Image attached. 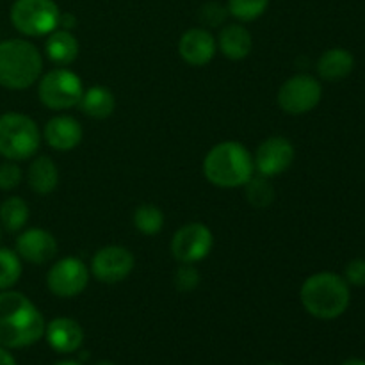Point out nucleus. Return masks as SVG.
Instances as JSON below:
<instances>
[{
  "label": "nucleus",
  "mask_w": 365,
  "mask_h": 365,
  "mask_svg": "<svg viewBox=\"0 0 365 365\" xmlns=\"http://www.w3.org/2000/svg\"><path fill=\"white\" fill-rule=\"evenodd\" d=\"M45 53L57 66H70L78 57V41L66 29H56L46 36Z\"/></svg>",
  "instance_id": "nucleus-19"
},
{
  "label": "nucleus",
  "mask_w": 365,
  "mask_h": 365,
  "mask_svg": "<svg viewBox=\"0 0 365 365\" xmlns=\"http://www.w3.org/2000/svg\"><path fill=\"white\" fill-rule=\"evenodd\" d=\"M341 365H365V360L364 359H356V356H353V359H348L344 360Z\"/></svg>",
  "instance_id": "nucleus-33"
},
{
  "label": "nucleus",
  "mask_w": 365,
  "mask_h": 365,
  "mask_svg": "<svg viewBox=\"0 0 365 365\" xmlns=\"http://www.w3.org/2000/svg\"><path fill=\"white\" fill-rule=\"evenodd\" d=\"M95 365H116V364L109 362V360H102V362H98V364H95Z\"/></svg>",
  "instance_id": "nucleus-35"
},
{
  "label": "nucleus",
  "mask_w": 365,
  "mask_h": 365,
  "mask_svg": "<svg viewBox=\"0 0 365 365\" xmlns=\"http://www.w3.org/2000/svg\"><path fill=\"white\" fill-rule=\"evenodd\" d=\"M355 68V57L346 48H330L321 53L317 61V73L327 82H339L349 77Z\"/></svg>",
  "instance_id": "nucleus-18"
},
{
  "label": "nucleus",
  "mask_w": 365,
  "mask_h": 365,
  "mask_svg": "<svg viewBox=\"0 0 365 365\" xmlns=\"http://www.w3.org/2000/svg\"><path fill=\"white\" fill-rule=\"evenodd\" d=\"M45 319L38 307L18 291H0V346L21 349L45 335Z\"/></svg>",
  "instance_id": "nucleus-1"
},
{
  "label": "nucleus",
  "mask_w": 365,
  "mask_h": 365,
  "mask_svg": "<svg viewBox=\"0 0 365 365\" xmlns=\"http://www.w3.org/2000/svg\"><path fill=\"white\" fill-rule=\"evenodd\" d=\"M75 24H77V21H75L73 14H61L59 25H61V27H63V29H66V31H70V29L75 27Z\"/></svg>",
  "instance_id": "nucleus-31"
},
{
  "label": "nucleus",
  "mask_w": 365,
  "mask_h": 365,
  "mask_svg": "<svg viewBox=\"0 0 365 365\" xmlns=\"http://www.w3.org/2000/svg\"><path fill=\"white\" fill-rule=\"evenodd\" d=\"M78 107H81L86 116L93 118V120H106L114 113L116 100H114V95L107 88L93 86V88L86 89Z\"/></svg>",
  "instance_id": "nucleus-21"
},
{
  "label": "nucleus",
  "mask_w": 365,
  "mask_h": 365,
  "mask_svg": "<svg viewBox=\"0 0 365 365\" xmlns=\"http://www.w3.org/2000/svg\"><path fill=\"white\" fill-rule=\"evenodd\" d=\"M16 253L29 264H46L57 255V241L48 230L27 228L18 235Z\"/></svg>",
  "instance_id": "nucleus-13"
},
{
  "label": "nucleus",
  "mask_w": 365,
  "mask_h": 365,
  "mask_svg": "<svg viewBox=\"0 0 365 365\" xmlns=\"http://www.w3.org/2000/svg\"><path fill=\"white\" fill-rule=\"evenodd\" d=\"M299 299L307 312L321 321H334L348 310L351 289L344 277L331 271H321L303 282Z\"/></svg>",
  "instance_id": "nucleus-2"
},
{
  "label": "nucleus",
  "mask_w": 365,
  "mask_h": 365,
  "mask_svg": "<svg viewBox=\"0 0 365 365\" xmlns=\"http://www.w3.org/2000/svg\"><path fill=\"white\" fill-rule=\"evenodd\" d=\"M53 365H82V364L77 362V360H63V362H57Z\"/></svg>",
  "instance_id": "nucleus-34"
},
{
  "label": "nucleus",
  "mask_w": 365,
  "mask_h": 365,
  "mask_svg": "<svg viewBox=\"0 0 365 365\" xmlns=\"http://www.w3.org/2000/svg\"><path fill=\"white\" fill-rule=\"evenodd\" d=\"M294 159V145L287 138L274 135V138L260 143L255 157H253V164H255V170L259 171V175L271 178L285 173L292 166Z\"/></svg>",
  "instance_id": "nucleus-12"
},
{
  "label": "nucleus",
  "mask_w": 365,
  "mask_h": 365,
  "mask_svg": "<svg viewBox=\"0 0 365 365\" xmlns=\"http://www.w3.org/2000/svg\"><path fill=\"white\" fill-rule=\"evenodd\" d=\"M82 135H84L82 125L68 114L53 116L43 130L45 141L48 143L50 148L57 150V152H70V150L77 148L82 141Z\"/></svg>",
  "instance_id": "nucleus-15"
},
{
  "label": "nucleus",
  "mask_w": 365,
  "mask_h": 365,
  "mask_svg": "<svg viewBox=\"0 0 365 365\" xmlns=\"http://www.w3.org/2000/svg\"><path fill=\"white\" fill-rule=\"evenodd\" d=\"M43 57L38 46L27 39L0 41V86L11 91H21L39 81Z\"/></svg>",
  "instance_id": "nucleus-4"
},
{
  "label": "nucleus",
  "mask_w": 365,
  "mask_h": 365,
  "mask_svg": "<svg viewBox=\"0 0 365 365\" xmlns=\"http://www.w3.org/2000/svg\"><path fill=\"white\" fill-rule=\"evenodd\" d=\"M135 259L123 246H106L91 260V274L102 284H120L134 271Z\"/></svg>",
  "instance_id": "nucleus-11"
},
{
  "label": "nucleus",
  "mask_w": 365,
  "mask_h": 365,
  "mask_svg": "<svg viewBox=\"0 0 365 365\" xmlns=\"http://www.w3.org/2000/svg\"><path fill=\"white\" fill-rule=\"evenodd\" d=\"M45 337L53 351L66 355L81 348L84 342V330L71 317H56L45 327Z\"/></svg>",
  "instance_id": "nucleus-16"
},
{
  "label": "nucleus",
  "mask_w": 365,
  "mask_h": 365,
  "mask_svg": "<svg viewBox=\"0 0 365 365\" xmlns=\"http://www.w3.org/2000/svg\"><path fill=\"white\" fill-rule=\"evenodd\" d=\"M0 365H16V360L13 359V355L4 346H0Z\"/></svg>",
  "instance_id": "nucleus-32"
},
{
  "label": "nucleus",
  "mask_w": 365,
  "mask_h": 365,
  "mask_svg": "<svg viewBox=\"0 0 365 365\" xmlns=\"http://www.w3.org/2000/svg\"><path fill=\"white\" fill-rule=\"evenodd\" d=\"M27 182L29 187L36 195L46 196L56 191L57 184H59V170H57L56 163L46 155L36 157L29 166Z\"/></svg>",
  "instance_id": "nucleus-20"
},
{
  "label": "nucleus",
  "mask_w": 365,
  "mask_h": 365,
  "mask_svg": "<svg viewBox=\"0 0 365 365\" xmlns=\"http://www.w3.org/2000/svg\"><path fill=\"white\" fill-rule=\"evenodd\" d=\"M9 18L18 32L29 38H39L59 27L61 11L53 0H14Z\"/></svg>",
  "instance_id": "nucleus-6"
},
{
  "label": "nucleus",
  "mask_w": 365,
  "mask_h": 365,
  "mask_svg": "<svg viewBox=\"0 0 365 365\" xmlns=\"http://www.w3.org/2000/svg\"><path fill=\"white\" fill-rule=\"evenodd\" d=\"M175 287L178 292H191L200 285V273L195 264H180L175 273Z\"/></svg>",
  "instance_id": "nucleus-27"
},
{
  "label": "nucleus",
  "mask_w": 365,
  "mask_h": 365,
  "mask_svg": "<svg viewBox=\"0 0 365 365\" xmlns=\"http://www.w3.org/2000/svg\"><path fill=\"white\" fill-rule=\"evenodd\" d=\"M217 41L207 29L195 27L182 34L178 41V53L191 66H205L214 59Z\"/></svg>",
  "instance_id": "nucleus-14"
},
{
  "label": "nucleus",
  "mask_w": 365,
  "mask_h": 365,
  "mask_svg": "<svg viewBox=\"0 0 365 365\" xmlns=\"http://www.w3.org/2000/svg\"><path fill=\"white\" fill-rule=\"evenodd\" d=\"M217 48L230 61H242L252 53L253 38L241 24H230L220 32Z\"/></svg>",
  "instance_id": "nucleus-17"
},
{
  "label": "nucleus",
  "mask_w": 365,
  "mask_h": 365,
  "mask_svg": "<svg viewBox=\"0 0 365 365\" xmlns=\"http://www.w3.org/2000/svg\"><path fill=\"white\" fill-rule=\"evenodd\" d=\"M41 134L31 116L21 113L0 114V155L7 160H27L39 150Z\"/></svg>",
  "instance_id": "nucleus-5"
},
{
  "label": "nucleus",
  "mask_w": 365,
  "mask_h": 365,
  "mask_svg": "<svg viewBox=\"0 0 365 365\" xmlns=\"http://www.w3.org/2000/svg\"><path fill=\"white\" fill-rule=\"evenodd\" d=\"M269 0H228V13L239 21H253L266 13Z\"/></svg>",
  "instance_id": "nucleus-26"
},
{
  "label": "nucleus",
  "mask_w": 365,
  "mask_h": 365,
  "mask_svg": "<svg viewBox=\"0 0 365 365\" xmlns=\"http://www.w3.org/2000/svg\"><path fill=\"white\" fill-rule=\"evenodd\" d=\"M227 11L220 2H207L200 9V21L207 27H220L227 18Z\"/></svg>",
  "instance_id": "nucleus-29"
},
{
  "label": "nucleus",
  "mask_w": 365,
  "mask_h": 365,
  "mask_svg": "<svg viewBox=\"0 0 365 365\" xmlns=\"http://www.w3.org/2000/svg\"><path fill=\"white\" fill-rule=\"evenodd\" d=\"M214 246V235L203 223H187L175 232L171 253L180 264H196L205 259Z\"/></svg>",
  "instance_id": "nucleus-10"
},
{
  "label": "nucleus",
  "mask_w": 365,
  "mask_h": 365,
  "mask_svg": "<svg viewBox=\"0 0 365 365\" xmlns=\"http://www.w3.org/2000/svg\"><path fill=\"white\" fill-rule=\"evenodd\" d=\"M29 221V205L20 196H9L0 205V225L7 232H20Z\"/></svg>",
  "instance_id": "nucleus-22"
},
{
  "label": "nucleus",
  "mask_w": 365,
  "mask_h": 365,
  "mask_svg": "<svg viewBox=\"0 0 365 365\" xmlns=\"http://www.w3.org/2000/svg\"><path fill=\"white\" fill-rule=\"evenodd\" d=\"M246 187V200L255 209H266L273 203L274 200V187L266 177H252L245 184Z\"/></svg>",
  "instance_id": "nucleus-25"
},
{
  "label": "nucleus",
  "mask_w": 365,
  "mask_h": 365,
  "mask_svg": "<svg viewBox=\"0 0 365 365\" xmlns=\"http://www.w3.org/2000/svg\"><path fill=\"white\" fill-rule=\"evenodd\" d=\"M344 280L349 287H365V259H353L346 264Z\"/></svg>",
  "instance_id": "nucleus-30"
},
{
  "label": "nucleus",
  "mask_w": 365,
  "mask_h": 365,
  "mask_svg": "<svg viewBox=\"0 0 365 365\" xmlns=\"http://www.w3.org/2000/svg\"><path fill=\"white\" fill-rule=\"evenodd\" d=\"M21 277V259L9 248H0V291H9Z\"/></svg>",
  "instance_id": "nucleus-24"
},
{
  "label": "nucleus",
  "mask_w": 365,
  "mask_h": 365,
  "mask_svg": "<svg viewBox=\"0 0 365 365\" xmlns=\"http://www.w3.org/2000/svg\"><path fill=\"white\" fill-rule=\"evenodd\" d=\"M0 239H2V232H0Z\"/></svg>",
  "instance_id": "nucleus-37"
},
{
  "label": "nucleus",
  "mask_w": 365,
  "mask_h": 365,
  "mask_svg": "<svg viewBox=\"0 0 365 365\" xmlns=\"http://www.w3.org/2000/svg\"><path fill=\"white\" fill-rule=\"evenodd\" d=\"M84 86L81 77L68 68L61 66L39 78L38 96L45 107L52 110H66L78 107Z\"/></svg>",
  "instance_id": "nucleus-7"
},
{
  "label": "nucleus",
  "mask_w": 365,
  "mask_h": 365,
  "mask_svg": "<svg viewBox=\"0 0 365 365\" xmlns=\"http://www.w3.org/2000/svg\"><path fill=\"white\" fill-rule=\"evenodd\" d=\"M88 284V266L75 257L57 260L46 273V287L57 298H75L86 291Z\"/></svg>",
  "instance_id": "nucleus-9"
},
{
  "label": "nucleus",
  "mask_w": 365,
  "mask_h": 365,
  "mask_svg": "<svg viewBox=\"0 0 365 365\" xmlns=\"http://www.w3.org/2000/svg\"><path fill=\"white\" fill-rule=\"evenodd\" d=\"M323 98V86L309 73H298L287 78L278 91V106L291 116H302L319 106Z\"/></svg>",
  "instance_id": "nucleus-8"
},
{
  "label": "nucleus",
  "mask_w": 365,
  "mask_h": 365,
  "mask_svg": "<svg viewBox=\"0 0 365 365\" xmlns=\"http://www.w3.org/2000/svg\"><path fill=\"white\" fill-rule=\"evenodd\" d=\"M255 164L252 153L237 141H223L209 150L203 159V175L221 189L242 187L253 177Z\"/></svg>",
  "instance_id": "nucleus-3"
},
{
  "label": "nucleus",
  "mask_w": 365,
  "mask_h": 365,
  "mask_svg": "<svg viewBox=\"0 0 365 365\" xmlns=\"http://www.w3.org/2000/svg\"><path fill=\"white\" fill-rule=\"evenodd\" d=\"M264 365H282V364H274V362H271V364H264Z\"/></svg>",
  "instance_id": "nucleus-36"
},
{
  "label": "nucleus",
  "mask_w": 365,
  "mask_h": 365,
  "mask_svg": "<svg viewBox=\"0 0 365 365\" xmlns=\"http://www.w3.org/2000/svg\"><path fill=\"white\" fill-rule=\"evenodd\" d=\"M21 178H24V171L14 160L0 164V189L2 191L16 189L21 184Z\"/></svg>",
  "instance_id": "nucleus-28"
},
{
  "label": "nucleus",
  "mask_w": 365,
  "mask_h": 365,
  "mask_svg": "<svg viewBox=\"0 0 365 365\" xmlns=\"http://www.w3.org/2000/svg\"><path fill=\"white\" fill-rule=\"evenodd\" d=\"M134 227L145 235H157L164 227L163 210L150 203L139 205L134 212Z\"/></svg>",
  "instance_id": "nucleus-23"
}]
</instances>
